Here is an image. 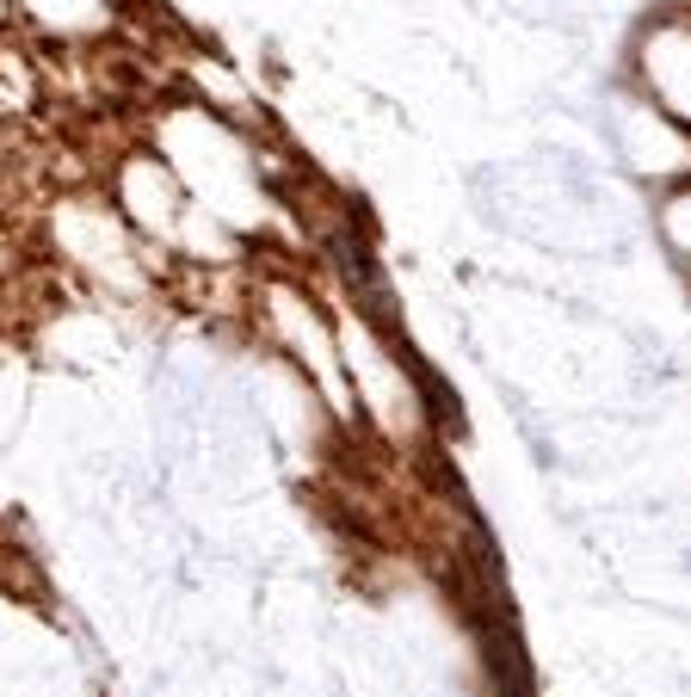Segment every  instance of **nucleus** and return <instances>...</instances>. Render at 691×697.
<instances>
[]
</instances>
